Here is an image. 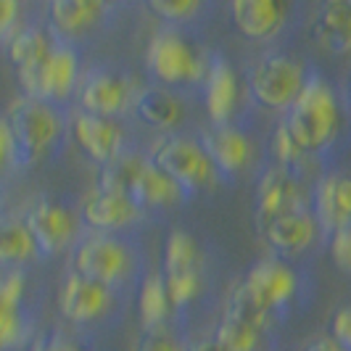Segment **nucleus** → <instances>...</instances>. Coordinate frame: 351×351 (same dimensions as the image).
<instances>
[{
  "instance_id": "obj_1",
  "label": "nucleus",
  "mask_w": 351,
  "mask_h": 351,
  "mask_svg": "<svg viewBox=\"0 0 351 351\" xmlns=\"http://www.w3.org/2000/svg\"><path fill=\"white\" fill-rule=\"evenodd\" d=\"M296 293V272L280 259H262L248 269L243 282L235 288L228 312L262 330L269 325V315Z\"/></svg>"
},
{
  "instance_id": "obj_2",
  "label": "nucleus",
  "mask_w": 351,
  "mask_h": 351,
  "mask_svg": "<svg viewBox=\"0 0 351 351\" xmlns=\"http://www.w3.org/2000/svg\"><path fill=\"white\" fill-rule=\"evenodd\" d=\"M338 122L341 111L330 82H325L322 77H309L282 124L304 154H315L333 143Z\"/></svg>"
},
{
  "instance_id": "obj_3",
  "label": "nucleus",
  "mask_w": 351,
  "mask_h": 351,
  "mask_svg": "<svg viewBox=\"0 0 351 351\" xmlns=\"http://www.w3.org/2000/svg\"><path fill=\"white\" fill-rule=\"evenodd\" d=\"M98 188L124 193L138 206H167L182 195V191L151 158L141 156H119L114 164H108L98 177Z\"/></svg>"
},
{
  "instance_id": "obj_4",
  "label": "nucleus",
  "mask_w": 351,
  "mask_h": 351,
  "mask_svg": "<svg viewBox=\"0 0 351 351\" xmlns=\"http://www.w3.org/2000/svg\"><path fill=\"white\" fill-rule=\"evenodd\" d=\"M8 124L16 148V164H35L51 151L61 135V119L56 108L29 95L16 98L8 108Z\"/></svg>"
},
{
  "instance_id": "obj_5",
  "label": "nucleus",
  "mask_w": 351,
  "mask_h": 351,
  "mask_svg": "<svg viewBox=\"0 0 351 351\" xmlns=\"http://www.w3.org/2000/svg\"><path fill=\"white\" fill-rule=\"evenodd\" d=\"M145 64L161 85H193L209 69L198 51L175 29H161L151 37Z\"/></svg>"
},
{
  "instance_id": "obj_6",
  "label": "nucleus",
  "mask_w": 351,
  "mask_h": 351,
  "mask_svg": "<svg viewBox=\"0 0 351 351\" xmlns=\"http://www.w3.org/2000/svg\"><path fill=\"white\" fill-rule=\"evenodd\" d=\"M151 161L175 182L182 193L206 188L214 177V164L201 143L191 138H167L156 145Z\"/></svg>"
},
{
  "instance_id": "obj_7",
  "label": "nucleus",
  "mask_w": 351,
  "mask_h": 351,
  "mask_svg": "<svg viewBox=\"0 0 351 351\" xmlns=\"http://www.w3.org/2000/svg\"><path fill=\"white\" fill-rule=\"evenodd\" d=\"M306 74L291 56H267L251 71V93L264 108H291L306 85Z\"/></svg>"
},
{
  "instance_id": "obj_8",
  "label": "nucleus",
  "mask_w": 351,
  "mask_h": 351,
  "mask_svg": "<svg viewBox=\"0 0 351 351\" xmlns=\"http://www.w3.org/2000/svg\"><path fill=\"white\" fill-rule=\"evenodd\" d=\"M77 74H80L77 53L69 45H56L37 69L19 74V80L24 85V95L45 104H58L74 90Z\"/></svg>"
},
{
  "instance_id": "obj_9",
  "label": "nucleus",
  "mask_w": 351,
  "mask_h": 351,
  "mask_svg": "<svg viewBox=\"0 0 351 351\" xmlns=\"http://www.w3.org/2000/svg\"><path fill=\"white\" fill-rule=\"evenodd\" d=\"M127 269H130V251L114 235L106 232L88 235L74 251V272L101 282L106 288L117 285L127 275Z\"/></svg>"
},
{
  "instance_id": "obj_10",
  "label": "nucleus",
  "mask_w": 351,
  "mask_h": 351,
  "mask_svg": "<svg viewBox=\"0 0 351 351\" xmlns=\"http://www.w3.org/2000/svg\"><path fill=\"white\" fill-rule=\"evenodd\" d=\"M164 282L172 306H185L195 299L201 288L198 248L185 230H175L164 248Z\"/></svg>"
},
{
  "instance_id": "obj_11",
  "label": "nucleus",
  "mask_w": 351,
  "mask_h": 351,
  "mask_svg": "<svg viewBox=\"0 0 351 351\" xmlns=\"http://www.w3.org/2000/svg\"><path fill=\"white\" fill-rule=\"evenodd\" d=\"M80 104L88 114L114 119L117 114H122L135 104L132 80L117 71H93L80 90Z\"/></svg>"
},
{
  "instance_id": "obj_12",
  "label": "nucleus",
  "mask_w": 351,
  "mask_h": 351,
  "mask_svg": "<svg viewBox=\"0 0 351 351\" xmlns=\"http://www.w3.org/2000/svg\"><path fill=\"white\" fill-rule=\"evenodd\" d=\"M306 204H309L306 191L291 169L275 167L262 177V182H259V219H262V225L278 219L282 214L304 211Z\"/></svg>"
},
{
  "instance_id": "obj_13",
  "label": "nucleus",
  "mask_w": 351,
  "mask_h": 351,
  "mask_svg": "<svg viewBox=\"0 0 351 351\" xmlns=\"http://www.w3.org/2000/svg\"><path fill=\"white\" fill-rule=\"evenodd\" d=\"M74 138L80 143V148L88 154L93 161H98L101 167L114 164L117 158L122 156L124 148V132L122 127L108 119V117H95L88 111H80L74 117Z\"/></svg>"
},
{
  "instance_id": "obj_14",
  "label": "nucleus",
  "mask_w": 351,
  "mask_h": 351,
  "mask_svg": "<svg viewBox=\"0 0 351 351\" xmlns=\"http://www.w3.org/2000/svg\"><path fill=\"white\" fill-rule=\"evenodd\" d=\"M24 225L29 230V235L35 238L37 251H43L45 256H53L58 251L69 246V241L74 238V219L71 214L61 204L53 201H40L35 204Z\"/></svg>"
},
{
  "instance_id": "obj_15",
  "label": "nucleus",
  "mask_w": 351,
  "mask_h": 351,
  "mask_svg": "<svg viewBox=\"0 0 351 351\" xmlns=\"http://www.w3.org/2000/svg\"><path fill=\"white\" fill-rule=\"evenodd\" d=\"M111 304V288L71 272L58 291V309L71 322H93L106 315Z\"/></svg>"
},
{
  "instance_id": "obj_16",
  "label": "nucleus",
  "mask_w": 351,
  "mask_h": 351,
  "mask_svg": "<svg viewBox=\"0 0 351 351\" xmlns=\"http://www.w3.org/2000/svg\"><path fill=\"white\" fill-rule=\"evenodd\" d=\"M82 217L93 230L108 235L114 230H124L127 225H132L141 217V206L124 193L95 188L82 204Z\"/></svg>"
},
{
  "instance_id": "obj_17",
  "label": "nucleus",
  "mask_w": 351,
  "mask_h": 351,
  "mask_svg": "<svg viewBox=\"0 0 351 351\" xmlns=\"http://www.w3.org/2000/svg\"><path fill=\"white\" fill-rule=\"evenodd\" d=\"M317 232H319V225H317L315 214L309 209L282 214V217L264 225V238H267L269 248L282 254V256L304 254L315 243Z\"/></svg>"
},
{
  "instance_id": "obj_18",
  "label": "nucleus",
  "mask_w": 351,
  "mask_h": 351,
  "mask_svg": "<svg viewBox=\"0 0 351 351\" xmlns=\"http://www.w3.org/2000/svg\"><path fill=\"white\" fill-rule=\"evenodd\" d=\"M315 219L325 232L351 225V175H328L317 182Z\"/></svg>"
},
{
  "instance_id": "obj_19",
  "label": "nucleus",
  "mask_w": 351,
  "mask_h": 351,
  "mask_svg": "<svg viewBox=\"0 0 351 351\" xmlns=\"http://www.w3.org/2000/svg\"><path fill=\"white\" fill-rule=\"evenodd\" d=\"M232 21L238 32L248 40H269L280 32L288 16V5L278 0H235L232 8Z\"/></svg>"
},
{
  "instance_id": "obj_20",
  "label": "nucleus",
  "mask_w": 351,
  "mask_h": 351,
  "mask_svg": "<svg viewBox=\"0 0 351 351\" xmlns=\"http://www.w3.org/2000/svg\"><path fill=\"white\" fill-rule=\"evenodd\" d=\"M201 145H204L206 156L211 158L214 169H219L225 175L243 169L251 156V141L241 130L228 127V124H217L214 130H206L201 135Z\"/></svg>"
},
{
  "instance_id": "obj_21",
  "label": "nucleus",
  "mask_w": 351,
  "mask_h": 351,
  "mask_svg": "<svg viewBox=\"0 0 351 351\" xmlns=\"http://www.w3.org/2000/svg\"><path fill=\"white\" fill-rule=\"evenodd\" d=\"M204 101L214 124H228L238 104V77L222 56H217L204 77Z\"/></svg>"
},
{
  "instance_id": "obj_22",
  "label": "nucleus",
  "mask_w": 351,
  "mask_h": 351,
  "mask_svg": "<svg viewBox=\"0 0 351 351\" xmlns=\"http://www.w3.org/2000/svg\"><path fill=\"white\" fill-rule=\"evenodd\" d=\"M24 275L8 272L0 278V351L16 349L27 335V319L21 312Z\"/></svg>"
},
{
  "instance_id": "obj_23",
  "label": "nucleus",
  "mask_w": 351,
  "mask_h": 351,
  "mask_svg": "<svg viewBox=\"0 0 351 351\" xmlns=\"http://www.w3.org/2000/svg\"><path fill=\"white\" fill-rule=\"evenodd\" d=\"M315 37L333 53H351V0H330L315 19Z\"/></svg>"
},
{
  "instance_id": "obj_24",
  "label": "nucleus",
  "mask_w": 351,
  "mask_h": 351,
  "mask_svg": "<svg viewBox=\"0 0 351 351\" xmlns=\"http://www.w3.org/2000/svg\"><path fill=\"white\" fill-rule=\"evenodd\" d=\"M132 106H135L138 119L148 127H156V130H169V127H177L182 122V104L164 88L143 90V93H138Z\"/></svg>"
},
{
  "instance_id": "obj_25",
  "label": "nucleus",
  "mask_w": 351,
  "mask_h": 351,
  "mask_svg": "<svg viewBox=\"0 0 351 351\" xmlns=\"http://www.w3.org/2000/svg\"><path fill=\"white\" fill-rule=\"evenodd\" d=\"M106 14L101 0H53L48 5L51 24L64 35H77L82 29L93 27Z\"/></svg>"
},
{
  "instance_id": "obj_26",
  "label": "nucleus",
  "mask_w": 351,
  "mask_h": 351,
  "mask_svg": "<svg viewBox=\"0 0 351 351\" xmlns=\"http://www.w3.org/2000/svg\"><path fill=\"white\" fill-rule=\"evenodd\" d=\"M53 48L56 45H53V40L48 37L45 29H40V27H24V29H19L16 35L11 37V43H8V58L14 61L19 74H24V71L37 69L51 56Z\"/></svg>"
},
{
  "instance_id": "obj_27",
  "label": "nucleus",
  "mask_w": 351,
  "mask_h": 351,
  "mask_svg": "<svg viewBox=\"0 0 351 351\" xmlns=\"http://www.w3.org/2000/svg\"><path fill=\"white\" fill-rule=\"evenodd\" d=\"M37 254L40 251L27 225L11 217H0V264H24Z\"/></svg>"
},
{
  "instance_id": "obj_28",
  "label": "nucleus",
  "mask_w": 351,
  "mask_h": 351,
  "mask_svg": "<svg viewBox=\"0 0 351 351\" xmlns=\"http://www.w3.org/2000/svg\"><path fill=\"white\" fill-rule=\"evenodd\" d=\"M138 309H141V322L145 330H158V325L167 319L172 301L164 275H148L141 285V296H138Z\"/></svg>"
},
{
  "instance_id": "obj_29",
  "label": "nucleus",
  "mask_w": 351,
  "mask_h": 351,
  "mask_svg": "<svg viewBox=\"0 0 351 351\" xmlns=\"http://www.w3.org/2000/svg\"><path fill=\"white\" fill-rule=\"evenodd\" d=\"M259 333L254 325H248L243 319H238L235 315H225L217 325L214 341L222 351H256L259 346Z\"/></svg>"
},
{
  "instance_id": "obj_30",
  "label": "nucleus",
  "mask_w": 351,
  "mask_h": 351,
  "mask_svg": "<svg viewBox=\"0 0 351 351\" xmlns=\"http://www.w3.org/2000/svg\"><path fill=\"white\" fill-rule=\"evenodd\" d=\"M148 11L161 21H188L201 11L198 0H151Z\"/></svg>"
},
{
  "instance_id": "obj_31",
  "label": "nucleus",
  "mask_w": 351,
  "mask_h": 351,
  "mask_svg": "<svg viewBox=\"0 0 351 351\" xmlns=\"http://www.w3.org/2000/svg\"><path fill=\"white\" fill-rule=\"evenodd\" d=\"M330 256L341 272L351 275V225H343L330 232Z\"/></svg>"
},
{
  "instance_id": "obj_32",
  "label": "nucleus",
  "mask_w": 351,
  "mask_h": 351,
  "mask_svg": "<svg viewBox=\"0 0 351 351\" xmlns=\"http://www.w3.org/2000/svg\"><path fill=\"white\" fill-rule=\"evenodd\" d=\"M275 154H278V158H280V164L285 169L296 167L301 158L306 156L299 145H296V141L291 138V132L285 130V124H280L278 132H275Z\"/></svg>"
},
{
  "instance_id": "obj_33",
  "label": "nucleus",
  "mask_w": 351,
  "mask_h": 351,
  "mask_svg": "<svg viewBox=\"0 0 351 351\" xmlns=\"http://www.w3.org/2000/svg\"><path fill=\"white\" fill-rule=\"evenodd\" d=\"M135 351H182L172 335L161 333V330H145Z\"/></svg>"
},
{
  "instance_id": "obj_34",
  "label": "nucleus",
  "mask_w": 351,
  "mask_h": 351,
  "mask_svg": "<svg viewBox=\"0 0 351 351\" xmlns=\"http://www.w3.org/2000/svg\"><path fill=\"white\" fill-rule=\"evenodd\" d=\"M330 335L341 346H346L351 351V306H343L333 315V322H330Z\"/></svg>"
},
{
  "instance_id": "obj_35",
  "label": "nucleus",
  "mask_w": 351,
  "mask_h": 351,
  "mask_svg": "<svg viewBox=\"0 0 351 351\" xmlns=\"http://www.w3.org/2000/svg\"><path fill=\"white\" fill-rule=\"evenodd\" d=\"M8 164H16V148H14L11 124H8L5 117H0V172H3Z\"/></svg>"
},
{
  "instance_id": "obj_36",
  "label": "nucleus",
  "mask_w": 351,
  "mask_h": 351,
  "mask_svg": "<svg viewBox=\"0 0 351 351\" xmlns=\"http://www.w3.org/2000/svg\"><path fill=\"white\" fill-rule=\"evenodd\" d=\"M19 16V5L14 0H0V40L14 29V21Z\"/></svg>"
},
{
  "instance_id": "obj_37",
  "label": "nucleus",
  "mask_w": 351,
  "mask_h": 351,
  "mask_svg": "<svg viewBox=\"0 0 351 351\" xmlns=\"http://www.w3.org/2000/svg\"><path fill=\"white\" fill-rule=\"evenodd\" d=\"M32 351H88L77 343H69L64 338H37Z\"/></svg>"
},
{
  "instance_id": "obj_38",
  "label": "nucleus",
  "mask_w": 351,
  "mask_h": 351,
  "mask_svg": "<svg viewBox=\"0 0 351 351\" xmlns=\"http://www.w3.org/2000/svg\"><path fill=\"white\" fill-rule=\"evenodd\" d=\"M306 351H349V349L341 346L333 335H317L315 341H309Z\"/></svg>"
},
{
  "instance_id": "obj_39",
  "label": "nucleus",
  "mask_w": 351,
  "mask_h": 351,
  "mask_svg": "<svg viewBox=\"0 0 351 351\" xmlns=\"http://www.w3.org/2000/svg\"><path fill=\"white\" fill-rule=\"evenodd\" d=\"M188 351H222V349L217 346V341H214V338H211V341L206 338V341H195V343Z\"/></svg>"
}]
</instances>
